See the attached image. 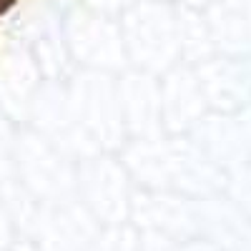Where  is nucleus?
<instances>
[{"label": "nucleus", "instance_id": "f257e3e1", "mask_svg": "<svg viewBox=\"0 0 251 251\" xmlns=\"http://www.w3.org/2000/svg\"><path fill=\"white\" fill-rule=\"evenodd\" d=\"M15 3H18V0H0V15H5L8 10H13Z\"/></svg>", "mask_w": 251, "mask_h": 251}]
</instances>
